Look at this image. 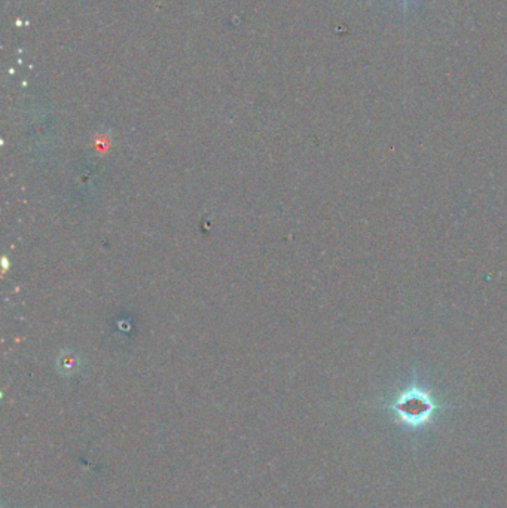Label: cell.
<instances>
[{"mask_svg":"<svg viewBox=\"0 0 507 508\" xmlns=\"http://www.w3.org/2000/svg\"><path fill=\"white\" fill-rule=\"evenodd\" d=\"M408 2H409V0H403V5H404V9H407V8H408Z\"/></svg>","mask_w":507,"mask_h":508,"instance_id":"6da1fadb","label":"cell"}]
</instances>
